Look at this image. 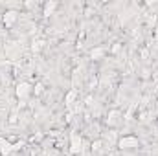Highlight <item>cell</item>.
<instances>
[{
	"label": "cell",
	"mask_w": 158,
	"mask_h": 156,
	"mask_svg": "<svg viewBox=\"0 0 158 156\" xmlns=\"http://www.w3.org/2000/svg\"><path fill=\"white\" fill-rule=\"evenodd\" d=\"M96 84H98V79L94 77V79H92V81H90V84H88V88L92 90V88H96Z\"/></svg>",
	"instance_id": "5bb4252c"
},
{
	"label": "cell",
	"mask_w": 158,
	"mask_h": 156,
	"mask_svg": "<svg viewBox=\"0 0 158 156\" xmlns=\"http://www.w3.org/2000/svg\"><path fill=\"white\" fill-rule=\"evenodd\" d=\"M116 51H119V44H114L112 46V53H116Z\"/></svg>",
	"instance_id": "2e32d148"
},
{
	"label": "cell",
	"mask_w": 158,
	"mask_h": 156,
	"mask_svg": "<svg viewBox=\"0 0 158 156\" xmlns=\"http://www.w3.org/2000/svg\"><path fill=\"white\" fill-rule=\"evenodd\" d=\"M140 55H142L143 59H147V57H149V51H147V50L143 48V50H140Z\"/></svg>",
	"instance_id": "4fadbf2b"
},
{
	"label": "cell",
	"mask_w": 158,
	"mask_h": 156,
	"mask_svg": "<svg viewBox=\"0 0 158 156\" xmlns=\"http://www.w3.org/2000/svg\"><path fill=\"white\" fill-rule=\"evenodd\" d=\"M92 101H94V99H92V96H86V99H85V105H88V107H90V105H92Z\"/></svg>",
	"instance_id": "9a60e30c"
},
{
	"label": "cell",
	"mask_w": 158,
	"mask_h": 156,
	"mask_svg": "<svg viewBox=\"0 0 158 156\" xmlns=\"http://www.w3.org/2000/svg\"><path fill=\"white\" fill-rule=\"evenodd\" d=\"M42 94H44V84H42V83H35V84H33V96L39 97Z\"/></svg>",
	"instance_id": "30bf717a"
},
{
	"label": "cell",
	"mask_w": 158,
	"mask_h": 156,
	"mask_svg": "<svg viewBox=\"0 0 158 156\" xmlns=\"http://www.w3.org/2000/svg\"><path fill=\"white\" fill-rule=\"evenodd\" d=\"M101 147H103V140H94V142L90 143V151H92V154L99 153V151H101Z\"/></svg>",
	"instance_id": "9c48e42d"
},
{
	"label": "cell",
	"mask_w": 158,
	"mask_h": 156,
	"mask_svg": "<svg viewBox=\"0 0 158 156\" xmlns=\"http://www.w3.org/2000/svg\"><path fill=\"white\" fill-rule=\"evenodd\" d=\"M103 53H105V48H96V50L90 51V57L92 59H99V57H103Z\"/></svg>",
	"instance_id": "8fae6325"
},
{
	"label": "cell",
	"mask_w": 158,
	"mask_h": 156,
	"mask_svg": "<svg viewBox=\"0 0 158 156\" xmlns=\"http://www.w3.org/2000/svg\"><path fill=\"white\" fill-rule=\"evenodd\" d=\"M57 6H59V4H57V2H53V0H52V2H46V4H44V7H42V15H44V17L53 15V11L57 9Z\"/></svg>",
	"instance_id": "ba28073f"
},
{
	"label": "cell",
	"mask_w": 158,
	"mask_h": 156,
	"mask_svg": "<svg viewBox=\"0 0 158 156\" xmlns=\"http://www.w3.org/2000/svg\"><path fill=\"white\" fill-rule=\"evenodd\" d=\"M17 20H19V11H15V9H7V11L4 13V17H2V22H4V28H6V30L13 28Z\"/></svg>",
	"instance_id": "5b68a950"
},
{
	"label": "cell",
	"mask_w": 158,
	"mask_h": 156,
	"mask_svg": "<svg viewBox=\"0 0 158 156\" xmlns=\"http://www.w3.org/2000/svg\"><path fill=\"white\" fill-rule=\"evenodd\" d=\"M7 123H9V125H17V123H19V114H17V112H11Z\"/></svg>",
	"instance_id": "7c38bea8"
},
{
	"label": "cell",
	"mask_w": 158,
	"mask_h": 156,
	"mask_svg": "<svg viewBox=\"0 0 158 156\" xmlns=\"http://www.w3.org/2000/svg\"><path fill=\"white\" fill-rule=\"evenodd\" d=\"M22 145H24V142H19V143H11L9 140H6V138H2V136H0V156H9L11 153L19 151Z\"/></svg>",
	"instance_id": "3957f363"
},
{
	"label": "cell",
	"mask_w": 158,
	"mask_h": 156,
	"mask_svg": "<svg viewBox=\"0 0 158 156\" xmlns=\"http://www.w3.org/2000/svg\"><path fill=\"white\" fill-rule=\"evenodd\" d=\"M83 153V138L77 130H72L70 132V154L77 156Z\"/></svg>",
	"instance_id": "277c9868"
},
{
	"label": "cell",
	"mask_w": 158,
	"mask_h": 156,
	"mask_svg": "<svg viewBox=\"0 0 158 156\" xmlns=\"http://www.w3.org/2000/svg\"><path fill=\"white\" fill-rule=\"evenodd\" d=\"M116 145H118L119 151H134V149L140 147V140L134 134H125V136L118 138V143Z\"/></svg>",
	"instance_id": "6da1fadb"
},
{
	"label": "cell",
	"mask_w": 158,
	"mask_h": 156,
	"mask_svg": "<svg viewBox=\"0 0 158 156\" xmlns=\"http://www.w3.org/2000/svg\"><path fill=\"white\" fill-rule=\"evenodd\" d=\"M77 97H79V90L77 88H70V90L64 94V105H66V107H72V105L77 101Z\"/></svg>",
	"instance_id": "8992f818"
},
{
	"label": "cell",
	"mask_w": 158,
	"mask_h": 156,
	"mask_svg": "<svg viewBox=\"0 0 158 156\" xmlns=\"http://www.w3.org/2000/svg\"><path fill=\"white\" fill-rule=\"evenodd\" d=\"M119 121H121V112H119V110L114 109V110H110V112L107 114V125H109V127H116Z\"/></svg>",
	"instance_id": "52a82bcc"
},
{
	"label": "cell",
	"mask_w": 158,
	"mask_h": 156,
	"mask_svg": "<svg viewBox=\"0 0 158 156\" xmlns=\"http://www.w3.org/2000/svg\"><path fill=\"white\" fill-rule=\"evenodd\" d=\"M15 96H17V99H19L20 103L28 101V99L33 96V84H30L28 81H20V83L17 84V88H15Z\"/></svg>",
	"instance_id": "7a4b0ae2"
}]
</instances>
